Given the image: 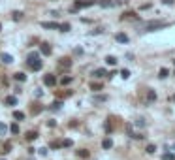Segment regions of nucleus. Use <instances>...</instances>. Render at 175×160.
<instances>
[{
    "label": "nucleus",
    "instance_id": "obj_14",
    "mask_svg": "<svg viewBox=\"0 0 175 160\" xmlns=\"http://www.w3.org/2000/svg\"><path fill=\"white\" fill-rule=\"evenodd\" d=\"M102 147H104V149H111V147H113V141L109 140V137H105V140L102 141Z\"/></svg>",
    "mask_w": 175,
    "mask_h": 160
},
{
    "label": "nucleus",
    "instance_id": "obj_37",
    "mask_svg": "<svg viewBox=\"0 0 175 160\" xmlns=\"http://www.w3.org/2000/svg\"><path fill=\"white\" fill-rule=\"evenodd\" d=\"M173 147H175V145H173Z\"/></svg>",
    "mask_w": 175,
    "mask_h": 160
},
{
    "label": "nucleus",
    "instance_id": "obj_26",
    "mask_svg": "<svg viewBox=\"0 0 175 160\" xmlns=\"http://www.w3.org/2000/svg\"><path fill=\"white\" fill-rule=\"evenodd\" d=\"M105 100H107V96H104V94L102 96H94V102H105Z\"/></svg>",
    "mask_w": 175,
    "mask_h": 160
},
{
    "label": "nucleus",
    "instance_id": "obj_4",
    "mask_svg": "<svg viewBox=\"0 0 175 160\" xmlns=\"http://www.w3.org/2000/svg\"><path fill=\"white\" fill-rule=\"evenodd\" d=\"M115 40L119 41V44H128V41H130V38L124 34V32H117V34H115Z\"/></svg>",
    "mask_w": 175,
    "mask_h": 160
},
{
    "label": "nucleus",
    "instance_id": "obj_11",
    "mask_svg": "<svg viewBox=\"0 0 175 160\" xmlns=\"http://www.w3.org/2000/svg\"><path fill=\"white\" fill-rule=\"evenodd\" d=\"M4 104L6 105H15L17 104V98H15V96H8V98L4 100Z\"/></svg>",
    "mask_w": 175,
    "mask_h": 160
},
{
    "label": "nucleus",
    "instance_id": "obj_6",
    "mask_svg": "<svg viewBox=\"0 0 175 160\" xmlns=\"http://www.w3.org/2000/svg\"><path fill=\"white\" fill-rule=\"evenodd\" d=\"M43 83H45L47 87H53V85L57 83V77H55V76H51V73H47V76L43 77Z\"/></svg>",
    "mask_w": 175,
    "mask_h": 160
},
{
    "label": "nucleus",
    "instance_id": "obj_15",
    "mask_svg": "<svg viewBox=\"0 0 175 160\" xmlns=\"http://www.w3.org/2000/svg\"><path fill=\"white\" fill-rule=\"evenodd\" d=\"M156 100V92L155 91H149L147 92V102H155Z\"/></svg>",
    "mask_w": 175,
    "mask_h": 160
},
{
    "label": "nucleus",
    "instance_id": "obj_29",
    "mask_svg": "<svg viewBox=\"0 0 175 160\" xmlns=\"http://www.w3.org/2000/svg\"><path fill=\"white\" fill-rule=\"evenodd\" d=\"M12 15H13V21H19L21 17H23V13H21V12H13Z\"/></svg>",
    "mask_w": 175,
    "mask_h": 160
},
{
    "label": "nucleus",
    "instance_id": "obj_21",
    "mask_svg": "<svg viewBox=\"0 0 175 160\" xmlns=\"http://www.w3.org/2000/svg\"><path fill=\"white\" fill-rule=\"evenodd\" d=\"M60 66H66V68H70V66H72L70 59H60Z\"/></svg>",
    "mask_w": 175,
    "mask_h": 160
},
{
    "label": "nucleus",
    "instance_id": "obj_8",
    "mask_svg": "<svg viewBox=\"0 0 175 160\" xmlns=\"http://www.w3.org/2000/svg\"><path fill=\"white\" fill-rule=\"evenodd\" d=\"M0 59H2L4 64H12V62H13V57L9 55V53H2V57H0Z\"/></svg>",
    "mask_w": 175,
    "mask_h": 160
},
{
    "label": "nucleus",
    "instance_id": "obj_18",
    "mask_svg": "<svg viewBox=\"0 0 175 160\" xmlns=\"http://www.w3.org/2000/svg\"><path fill=\"white\" fill-rule=\"evenodd\" d=\"M105 62L109 64V66H115V64H117V59H115V57H105Z\"/></svg>",
    "mask_w": 175,
    "mask_h": 160
},
{
    "label": "nucleus",
    "instance_id": "obj_2",
    "mask_svg": "<svg viewBox=\"0 0 175 160\" xmlns=\"http://www.w3.org/2000/svg\"><path fill=\"white\" fill-rule=\"evenodd\" d=\"M164 27H168L166 21H151V23L147 25V30L152 32V30H158V28H164Z\"/></svg>",
    "mask_w": 175,
    "mask_h": 160
},
{
    "label": "nucleus",
    "instance_id": "obj_32",
    "mask_svg": "<svg viewBox=\"0 0 175 160\" xmlns=\"http://www.w3.org/2000/svg\"><path fill=\"white\" fill-rule=\"evenodd\" d=\"M38 153H40L41 156H45V155H47V149H45V147H41V149H38Z\"/></svg>",
    "mask_w": 175,
    "mask_h": 160
},
{
    "label": "nucleus",
    "instance_id": "obj_13",
    "mask_svg": "<svg viewBox=\"0 0 175 160\" xmlns=\"http://www.w3.org/2000/svg\"><path fill=\"white\" fill-rule=\"evenodd\" d=\"M36 137H38V132H34V130H30V132H27V140H28V141H34Z\"/></svg>",
    "mask_w": 175,
    "mask_h": 160
},
{
    "label": "nucleus",
    "instance_id": "obj_27",
    "mask_svg": "<svg viewBox=\"0 0 175 160\" xmlns=\"http://www.w3.org/2000/svg\"><path fill=\"white\" fill-rule=\"evenodd\" d=\"M60 145H62V147H72V145H73V141H72V140H64Z\"/></svg>",
    "mask_w": 175,
    "mask_h": 160
},
{
    "label": "nucleus",
    "instance_id": "obj_3",
    "mask_svg": "<svg viewBox=\"0 0 175 160\" xmlns=\"http://www.w3.org/2000/svg\"><path fill=\"white\" fill-rule=\"evenodd\" d=\"M98 2V0H77L75 2V8L73 9H81V8H91V6H94Z\"/></svg>",
    "mask_w": 175,
    "mask_h": 160
},
{
    "label": "nucleus",
    "instance_id": "obj_16",
    "mask_svg": "<svg viewBox=\"0 0 175 160\" xmlns=\"http://www.w3.org/2000/svg\"><path fill=\"white\" fill-rule=\"evenodd\" d=\"M13 119L23 121V119H25V113H23V111H13Z\"/></svg>",
    "mask_w": 175,
    "mask_h": 160
},
{
    "label": "nucleus",
    "instance_id": "obj_5",
    "mask_svg": "<svg viewBox=\"0 0 175 160\" xmlns=\"http://www.w3.org/2000/svg\"><path fill=\"white\" fill-rule=\"evenodd\" d=\"M41 27H43V28H49V30H57V28H60V25H59V23H53V21H43Z\"/></svg>",
    "mask_w": 175,
    "mask_h": 160
},
{
    "label": "nucleus",
    "instance_id": "obj_33",
    "mask_svg": "<svg viewBox=\"0 0 175 160\" xmlns=\"http://www.w3.org/2000/svg\"><path fill=\"white\" fill-rule=\"evenodd\" d=\"M49 147H51V149H59V147H62V145H60L59 141H53V143H51Z\"/></svg>",
    "mask_w": 175,
    "mask_h": 160
},
{
    "label": "nucleus",
    "instance_id": "obj_9",
    "mask_svg": "<svg viewBox=\"0 0 175 160\" xmlns=\"http://www.w3.org/2000/svg\"><path fill=\"white\" fill-rule=\"evenodd\" d=\"M13 79L23 83V81H27V73H23V72H17V73H13Z\"/></svg>",
    "mask_w": 175,
    "mask_h": 160
},
{
    "label": "nucleus",
    "instance_id": "obj_10",
    "mask_svg": "<svg viewBox=\"0 0 175 160\" xmlns=\"http://www.w3.org/2000/svg\"><path fill=\"white\" fill-rule=\"evenodd\" d=\"M92 76H94V77H104V76H107V72H105L104 68H98V70H94Z\"/></svg>",
    "mask_w": 175,
    "mask_h": 160
},
{
    "label": "nucleus",
    "instance_id": "obj_28",
    "mask_svg": "<svg viewBox=\"0 0 175 160\" xmlns=\"http://www.w3.org/2000/svg\"><path fill=\"white\" fill-rule=\"evenodd\" d=\"M155 151H156V145H147V153L149 155H152Z\"/></svg>",
    "mask_w": 175,
    "mask_h": 160
},
{
    "label": "nucleus",
    "instance_id": "obj_23",
    "mask_svg": "<svg viewBox=\"0 0 175 160\" xmlns=\"http://www.w3.org/2000/svg\"><path fill=\"white\" fill-rule=\"evenodd\" d=\"M70 28H72V27H70V23H62V25H60V30H62V32H68Z\"/></svg>",
    "mask_w": 175,
    "mask_h": 160
},
{
    "label": "nucleus",
    "instance_id": "obj_30",
    "mask_svg": "<svg viewBox=\"0 0 175 160\" xmlns=\"http://www.w3.org/2000/svg\"><path fill=\"white\" fill-rule=\"evenodd\" d=\"M9 149H12V141H6L4 143V153H9Z\"/></svg>",
    "mask_w": 175,
    "mask_h": 160
},
{
    "label": "nucleus",
    "instance_id": "obj_7",
    "mask_svg": "<svg viewBox=\"0 0 175 160\" xmlns=\"http://www.w3.org/2000/svg\"><path fill=\"white\" fill-rule=\"evenodd\" d=\"M51 51H53V47L49 45V44H41V47H40V53H41V55H51Z\"/></svg>",
    "mask_w": 175,
    "mask_h": 160
},
{
    "label": "nucleus",
    "instance_id": "obj_1",
    "mask_svg": "<svg viewBox=\"0 0 175 160\" xmlns=\"http://www.w3.org/2000/svg\"><path fill=\"white\" fill-rule=\"evenodd\" d=\"M27 62H28V66L34 70V72H40V70H41V66H43L41 60H40V55H38V53H30L28 59H27Z\"/></svg>",
    "mask_w": 175,
    "mask_h": 160
},
{
    "label": "nucleus",
    "instance_id": "obj_36",
    "mask_svg": "<svg viewBox=\"0 0 175 160\" xmlns=\"http://www.w3.org/2000/svg\"><path fill=\"white\" fill-rule=\"evenodd\" d=\"M0 160H2V158H0Z\"/></svg>",
    "mask_w": 175,
    "mask_h": 160
},
{
    "label": "nucleus",
    "instance_id": "obj_24",
    "mask_svg": "<svg viewBox=\"0 0 175 160\" xmlns=\"http://www.w3.org/2000/svg\"><path fill=\"white\" fill-rule=\"evenodd\" d=\"M121 77L123 79H128L130 77V70H121Z\"/></svg>",
    "mask_w": 175,
    "mask_h": 160
},
{
    "label": "nucleus",
    "instance_id": "obj_22",
    "mask_svg": "<svg viewBox=\"0 0 175 160\" xmlns=\"http://www.w3.org/2000/svg\"><path fill=\"white\" fill-rule=\"evenodd\" d=\"M162 160H175V155L173 153H166V155L162 156Z\"/></svg>",
    "mask_w": 175,
    "mask_h": 160
},
{
    "label": "nucleus",
    "instance_id": "obj_34",
    "mask_svg": "<svg viewBox=\"0 0 175 160\" xmlns=\"http://www.w3.org/2000/svg\"><path fill=\"white\" fill-rule=\"evenodd\" d=\"M0 132H6V124H2V123H0Z\"/></svg>",
    "mask_w": 175,
    "mask_h": 160
},
{
    "label": "nucleus",
    "instance_id": "obj_17",
    "mask_svg": "<svg viewBox=\"0 0 175 160\" xmlns=\"http://www.w3.org/2000/svg\"><path fill=\"white\" fill-rule=\"evenodd\" d=\"M72 81H73V77H70V76H68V77H62V79H60V85L64 87V85H70Z\"/></svg>",
    "mask_w": 175,
    "mask_h": 160
},
{
    "label": "nucleus",
    "instance_id": "obj_19",
    "mask_svg": "<svg viewBox=\"0 0 175 160\" xmlns=\"http://www.w3.org/2000/svg\"><path fill=\"white\" fill-rule=\"evenodd\" d=\"M9 132H12V134H19V124H17V123H13L12 126H9Z\"/></svg>",
    "mask_w": 175,
    "mask_h": 160
},
{
    "label": "nucleus",
    "instance_id": "obj_25",
    "mask_svg": "<svg viewBox=\"0 0 175 160\" xmlns=\"http://www.w3.org/2000/svg\"><path fill=\"white\" fill-rule=\"evenodd\" d=\"M51 108H53V109H60V108H62V102H60V100L53 102V105H51Z\"/></svg>",
    "mask_w": 175,
    "mask_h": 160
},
{
    "label": "nucleus",
    "instance_id": "obj_12",
    "mask_svg": "<svg viewBox=\"0 0 175 160\" xmlns=\"http://www.w3.org/2000/svg\"><path fill=\"white\" fill-rule=\"evenodd\" d=\"M168 76H170V70H168V68H160L158 77H160V79H164V77H168Z\"/></svg>",
    "mask_w": 175,
    "mask_h": 160
},
{
    "label": "nucleus",
    "instance_id": "obj_31",
    "mask_svg": "<svg viewBox=\"0 0 175 160\" xmlns=\"http://www.w3.org/2000/svg\"><path fill=\"white\" fill-rule=\"evenodd\" d=\"M91 89H92V91H100V89H102V85H100V83H92V85H91Z\"/></svg>",
    "mask_w": 175,
    "mask_h": 160
},
{
    "label": "nucleus",
    "instance_id": "obj_20",
    "mask_svg": "<svg viewBox=\"0 0 175 160\" xmlns=\"http://www.w3.org/2000/svg\"><path fill=\"white\" fill-rule=\"evenodd\" d=\"M77 156H81V158H89V151H87V149H81V151H77Z\"/></svg>",
    "mask_w": 175,
    "mask_h": 160
},
{
    "label": "nucleus",
    "instance_id": "obj_35",
    "mask_svg": "<svg viewBox=\"0 0 175 160\" xmlns=\"http://www.w3.org/2000/svg\"><path fill=\"white\" fill-rule=\"evenodd\" d=\"M171 100H173V102H175V94H173V96H171Z\"/></svg>",
    "mask_w": 175,
    "mask_h": 160
}]
</instances>
